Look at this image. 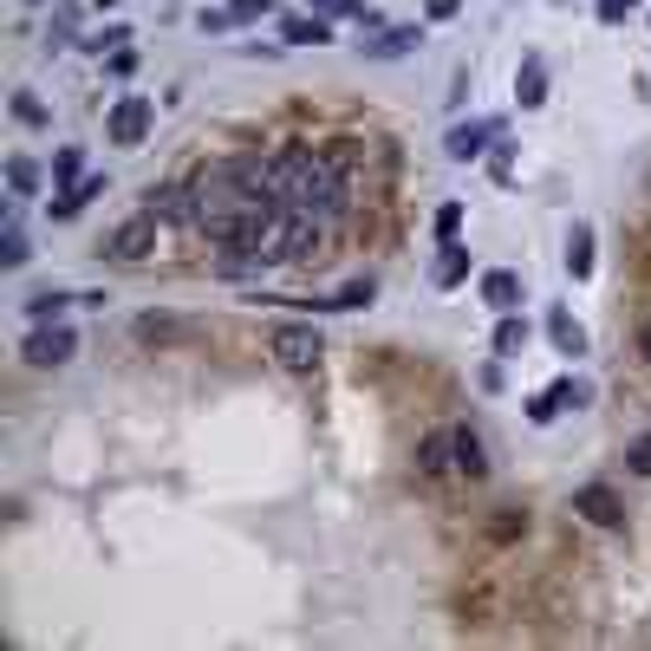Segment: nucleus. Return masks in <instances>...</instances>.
Here are the masks:
<instances>
[{
	"mask_svg": "<svg viewBox=\"0 0 651 651\" xmlns=\"http://www.w3.org/2000/svg\"><path fill=\"white\" fill-rule=\"evenodd\" d=\"M267 170H274V202L306 209V216H319V222L352 202V183H346L339 156H326V150H313V143H280V150L267 156Z\"/></svg>",
	"mask_w": 651,
	"mask_h": 651,
	"instance_id": "nucleus-1",
	"label": "nucleus"
},
{
	"mask_svg": "<svg viewBox=\"0 0 651 651\" xmlns=\"http://www.w3.org/2000/svg\"><path fill=\"white\" fill-rule=\"evenodd\" d=\"M156 235H163V216H156V209H137V216H125V222L105 235V255L118 260V267H137V260L156 255Z\"/></svg>",
	"mask_w": 651,
	"mask_h": 651,
	"instance_id": "nucleus-2",
	"label": "nucleus"
},
{
	"mask_svg": "<svg viewBox=\"0 0 651 651\" xmlns=\"http://www.w3.org/2000/svg\"><path fill=\"white\" fill-rule=\"evenodd\" d=\"M267 352H274V365H280V372L306 379V372H319L326 339H319L313 326H274V333H267Z\"/></svg>",
	"mask_w": 651,
	"mask_h": 651,
	"instance_id": "nucleus-3",
	"label": "nucleus"
},
{
	"mask_svg": "<svg viewBox=\"0 0 651 651\" xmlns=\"http://www.w3.org/2000/svg\"><path fill=\"white\" fill-rule=\"evenodd\" d=\"M319 255H326V229H319V216L287 209V216H280V235H274V248H267V260H319Z\"/></svg>",
	"mask_w": 651,
	"mask_h": 651,
	"instance_id": "nucleus-4",
	"label": "nucleus"
},
{
	"mask_svg": "<svg viewBox=\"0 0 651 651\" xmlns=\"http://www.w3.org/2000/svg\"><path fill=\"white\" fill-rule=\"evenodd\" d=\"M20 352H26V365H33V372L72 365V352H79V333H72L66 319H46V326H33V333H26V346H20Z\"/></svg>",
	"mask_w": 651,
	"mask_h": 651,
	"instance_id": "nucleus-5",
	"label": "nucleus"
},
{
	"mask_svg": "<svg viewBox=\"0 0 651 651\" xmlns=\"http://www.w3.org/2000/svg\"><path fill=\"white\" fill-rule=\"evenodd\" d=\"M150 125H156V105H150V98H137V92H125V98L105 112V143H118V150H137V143L150 137Z\"/></svg>",
	"mask_w": 651,
	"mask_h": 651,
	"instance_id": "nucleus-6",
	"label": "nucleus"
},
{
	"mask_svg": "<svg viewBox=\"0 0 651 651\" xmlns=\"http://www.w3.org/2000/svg\"><path fill=\"white\" fill-rule=\"evenodd\" d=\"M573 515L586 527H626V502H619V489L586 483V489H573Z\"/></svg>",
	"mask_w": 651,
	"mask_h": 651,
	"instance_id": "nucleus-7",
	"label": "nucleus"
},
{
	"mask_svg": "<svg viewBox=\"0 0 651 651\" xmlns=\"http://www.w3.org/2000/svg\"><path fill=\"white\" fill-rule=\"evenodd\" d=\"M496 137H502V125H496V118H469V125H450V137H443V156H450V163H476V156H483Z\"/></svg>",
	"mask_w": 651,
	"mask_h": 651,
	"instance_id": "nucleus-8",
	"label": "nucleus"
},
{
	"mask_svg": "<svg viewBox=\"0 0 651 651\" xmlns=\"http://www.w3.org/2000/svg\"><path fill=\"white\" fill-rule=\"evenodd\" d=\"M150 209L163 216V222H176V229H202V196H196V183L189 189H150Z\"/></svg>",
	"mask_w": 651,
	"mask_h": 651,
	"instance_id": "nucleus-9",
	"label": "nucleus"
},
{
	"mask_svg": "<svg viewBox=\"0 0 651 651\" xmlns=\"http://www.w3.org/2000/svg\"><path fill=\"white\" fill-rule=\"evenodd\" d=\"M450 463H456L463 483H483L489 476V450H483V437L469 423H450Z\"/></svg>",
	"mask_w": 651,
	"mask_h": 651,
	"instance_id": "nucleus-10",
	"label": "nucleus"
},
{
	"mask_svg": "<svg viewBox=\"0 0 651 651\" xmlns=\"http://www.w3.org/2000/svg\"><path fill=\"white\" fill-rule=\"evenodd\" d=\"M417 46H423V33H417V26H379L372 39H359V53H365V59H410Z\"/></svg>",
	"mask_w": 651,
	"mask_h": 651,
	"instance_id": "nucleus-11",
	"label": "nucleus"
},
{
	"mask_svg": "<svg viewBox=\"0 0 651 651\" xmlns=\"http://www.w3.org/2000/svg\"><path fill=\"white\" fill-rule=\"evenodd\" d=\"M280 39H287V46H326V39H333V20H326V13H287V20H280Z\"/></svg>",
	"mask_w": 651,
	"mask_h": 651,
	"instance_id": "nucleus-12",
	"label": "nucleus"
},
{
	"mask_svg": "<svg viewBox=\"0 0 651 651\" xmlns=\"http://www.w3.org/2000/svg\"><path fill=\"white\" fill-rule=\"evenodd\" d=\"M515 98H521V112L547 105V59H540V53H527V59H521V72H515Z\"/></svg>",
	"mask_w": 651,
	"mask_h": 651,
	"instance_id": "nucleus-13",
	"label": "nucleus"
},
{
	"mask_svg": "<svg viewBox=\"0 0 651 651\" xmlns=\"http://www.w3.org/2000/svg\"><path fill=\"white\" fill-rule=\"evenodd\" d=\"M483 300H489L496 313H515L521 306V274L515 267H489V274H483Z\"/></svg>",
	"mask_w": 651,
	"mask_h": 651,
	"instance_id": "nucleus-14",
	"label": "nucleus"
},
{
	"mask_svg": "<svg viewBox=\"0 0 651 651\" xmlns=\"http://www.w3.org/2000/svg\"><path fill=\"white\" fill-rule=\"evenodd\" d=\"M92 196H105V176H79L72 189H59V196H53V222H72Z\"/></svg>",
	"mask_w": 651,
	"mask_h": 651,
	"instance_id": "nucleus-15",
	"label": "nucleus"
},
{
	"mask_svg": "<svg viewBox=\"0 0 651 651\" xmlns=\"http://www.w3.org/2000/svg\"><path fill=\"white\" fill-rule=\"evenodd\" d=\"M547 339H554L567 359H580V352H586V326H580L567 306H554V313H547Z\"/></svg>",
	"mask_w": 651,
	"mask_h": 651,
	"instance_id": "nucleus-16",
	"label": "nucleus"
},
{
	"mask_svg": "<svg viewBox=\"0 0 651 651\" xmlns=\"http://www.w3.org/2000/svg\"><path fill=\"white\" fill-rule=\"evenodd\" d=\"M430 280H437V287H463V280H469V248H463V242H443V255H437V267H430Z\"/></svg>",
	"mask_w": 651,
	"mask_h": 651,
	"instance_id": "nucleus-17",
	"label": "nucleus"
},
{
	"mask_svg": "<svg viewBox=\"0 0 651 651\" xmlns=\"http://www.w3.org/2000/svg\"><path fill=\"white\" fill-rule=\"evenodd\" d=\"M417 469L423 476H450L456 463H450V430H430L423 443H417Z\"/></svg>",
	"mask_w": 651,
	"mask_h": 651,
	"instance_id": "nucleus-18",
	"label": "nucleus"
},
{
	"mask_svg": "<svg viewBox=\"0 0 651 651\" xmlns=\"http://www.w3.org/2000/svg\"><path fill=\"white\" fill-rule=\"evenodd\" d=\"M567 274H573V280L593 274V229H586V222H573V235H567Z\"/></svg>",
	"mask_w": 651,
	"mask_h": 651,
	"instance_id": "nucleus-19",
	"label": "nucleus"
},
{
	"mask_svg": "<svg viewBox=\"0 0 651 651\" xmlns=\"http://www.w3.org/2000/svg\"><path fill=\"white\" fill-rule=\"evenodd\" d=\"M521 352H527V319L502 313L496 319V359H521Z\"/></svg>",
	"mask_w": 651,
	"mask_h": 651,
	"instance_id": "nucleus-20",
	"label": "nucleus"
},
{
	"mask_svg": "<svg viewBox=\"0 0 651 651\" xmlns=\"http://www.w3.org/2000/svg\"><path fill=\"white\" fill-rule=\"evenodd\" d=\"M372 293H379L372 280H352V287H339L333 300H306V306H326V313H352V306H372Z\"/></svg>",
	"mask_w": 651,
	"mask_h": 651,
	"instance_id": "nucleus-21",
	"label": "nucleus"
},
{
	"mask_svg": "<svg viewBox=\"0 0 651 651\" xmlns=\"http://www.w3.org/2000/svg\"><path fill=\"white\" fill-rule=\"evenodd\" d=\"M66 306H72V293L46 287V293H33V300H26V319H33V326H46V319H66Z\"/></svg>",
	"mask_w": 651,
	"mask_h": 651,
	"instance_id": "nucleus-22",
	"label": "nucleus"
},
{
	"mask_svg": "<svg viewBox=\"0 0 651 651\" xmlns=\"http://www.w3.org/2000/svg\"><path fill=\"white\" fill-rule=\"evenodd\" d=\"M79 170H85V150H79V143H66V150H59V163H53V183H59V189H72V183H79Z\"/></svg>",
	"mask_w": 651,
	"mask_h": 651,
	"instance_id": "nucleus-23",
	"label": "nucleus"
},
{
	"mask_svg": "<svg viewBox=\"0 0 651 651\" xmlns=\"http://www.w3.org/2000/svg\"><path fill=\"white\" fill-rule=\"evenodd\" d=\"M7 189H13V196H33V189H39V170H33L26 156H7Z\"/></svg>",
	"mask_w": 651,
	"mask_h": 651,
	"instance_id": "nucleus-24",
	"label": "nucleus"
},
{
	"mask_svg": "<svg viewBox=\"0 0 651 651\" xmlns=\"http://www.w3.org/2000/svg\"><path fill=\"white\" fill-rule=\"evenodd\" d=\"M13 118H20V125H33V130H46V125H53V112H46V105H39L33 92H13Z\"/></svg>",
	"mask_w": 651,
	"mask_h": 651,
	"instance_id": "nucleus-25",
	"label": "nucleus"
},
{
	"mask_svg": "<svg viewBox=\"0 0 651 651\" xmlns=\"http://www.w3.org/2000/svg\"><path fill=\"white\" fill-rule=\"evenodd\" d=\"M521 534H527V509H502L489 521V540H521Z\"/></svg>",
	"mask_w": 651,
	"mask_h": 651,
	"instance_id": "nucleus-26",
	"label": "nucleus"
},
{
	"mask_svg": "<svg viewBox=\"0 0 651 651\" xmlns=\"http://www.w3.org/2000/svg\"><path fill=\"white\" fill-rule=\"evenodd\" d=\"M125 39H130V26H105V33H92V39H79V46H85V53H118Z\"/></svg>",
	"mask_w": 651,
	"mask_h": 651,
	"instance_id": "nucleus-27",
	"label": "nucleus"
},
{
	"mask_svg": "<svg viewBox=\"0 0 651 651\" xmlns=\"http://www.w3.org/2000/svg\"><path fill=\"white\" fill-rule=\"evenodd\" d=\"M26 255H33V248H26V235H20V229H7V242H0V267H26Z\"/></svg>",
	"mask_w": 651,
	"mask_h": 651,
	"instance_id": "nucleus-28",
	"label": "nucleus"
},
{
	"mask_svg": "<svg viewBox=\"0 0 651 651\" xmlns=\"http://www.w3.org/2000/svg\"><path fill=\"white\" fill-rule=\"evenodd\" d=\"M72 33H79V7H59V13H53V39H46V46H66Z\"/></svg>",
	"mask_w": 651,
	"mask_h": 651,
	"instance_id": "nucleus-29",
	"label": "nucleus"
},
{
	"mask_svg": "<svg viewBox=\"0 0 651 651\" xmlns=\"http://www.w3.org/2000/svg\"><path fill=\"white\" fill-rule=\"evenodd\" d=\"M437 235H443V242L463 235V202H443V209H437Z\"/></svg>",
	"mask_w": 651,
	"mask_h": 651,
	"instance_id": "nucleus-30",
	"label": "nucleus"
},
{
	"mask_svg": "<svg viewBox=\"0 0 651 651\" xmlns=\"http://www.w3.org/2000/svg\"><path fill=\"white\" fill-rule=\"evenodd\" d=\"M639 7H646V0H593V13H600L606 26H619V20H626V13H639Z\"/></svg>",
	"mask_w": 651,
	"mask_h": 651,
	"instance_id": "nucleus-31",
	"label": "nucleus"
},
{
	"mask_svg": "<svg viewBox=\"0 0 651 651\" xmlns=\"http://www.w3.org/2000/svg\"><path fill=\"white\" fill-rule=\"evenodd\" d=\"M229 13H235V26H248V20H267V13H274V0H229Z\"/></svg>",
	"mask_w": 651,
	"mask_h": 651,
	"instance_id": "nucleus-32",
	"label": "nucleus"
},
{
	"mask_svg": "<svg viewBox=\"0 0 651 651\" xmlns=\"http://www.w3.org/2000/svg\"><path fill=\"white\" fill-rule=\"evenodd\" d=\"M196 26H202V33H229V26H235V13H229V7H202V13H196Z\"/></svg>",
	"mask_w": 651,
	"mask_h": 651,
	"instance_id": "nucleus-33",
	"label": "nucleus"
},
{
	"mask_svg": "<svg viewBox=\"0 0 651 651\" xmlns=\"http://www.w3.org/2000/svg\"><path fill=\"white\" fill-rule=\"evenodd\" d=\"M319 13H326V20H339V13H359V20L372 26V13H365V0H319Z\"/></svg>",
	"mask_w": 651,
	"mask_h": 651,
	"instance_id": "nucleus-34",
	"label": "nucleus"
},
{
	"mask_svg": "<svg viewBox=\"0 0 651 651\" xmlns=\"http://www.w3.org/2000/svg\"><path fill=\"white\" fill-rule=\"evenodd\" d=\"M626 469H632V476H651V437H639V443L626 450Z\"/></svg>",
	"mask_w": 651,
	"mask_h": 651,
	"instance_id": "nucleus-35",
	"label": "nucleus"
},
{
	"mask_svg": "<svg viewBox=\"0 0 651 651\" xmlns=\"http://www.w3.org/2000/svg\"><path fill=\"white\" fill-rule=\"evenodd\" d=\"M639 352H646V359H651V319H646V326H639Z\"/></svg>",
	"mask_w": 651,
	"mask_h": 651,
	"instance_id": "nucleus-36",
	"label": "nucleus"
}]
</instances>
